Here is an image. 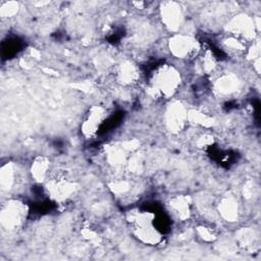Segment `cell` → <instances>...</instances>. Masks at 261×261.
<instances>
[{
	"label": "cell",
	"mask_w": 261,
	"mask_h": 261,
	"mask_svg": "<svg viewBox=\"0 0 261 261\" xmlns=\"http://www.w3.org/2000/svg\"><path fill=\"white\" fill-rule=\"evenodd\" d=\"M221 213L227 219L231 220L236 218L238 213V207L236 205V202H233L231 199L224 200L221 203Z\"/></svg>",
	"instance_id": "5bb4252c"
},
{
	"label": "cell",
	"mask_w": 261,
	"mask_h": 261,
	"mask_svg": "<svg viewBox=\"0 0 261 261\" xmlns=\"http://www.w3.org/2000/svg\"><path fill=\"white\" fill-rule=\"evenodd\" d=\"M221 46L223 48L222 50L231 56L241 55L245 51V44L243 43V40L236 37H228L223 39Z\"/></svg>",
	"instance_id": "30bf717a"
},
{
	"label": "cell",
	"mask_w": 261,
	"mask_h": 261,
	"mask_svg": "<svg viewBox=\"0 0 261 261\" xmlns=\"http://www.w3.org/2000/svg\"><path fill=\"white\" fill-rule=\"evenodd\" d=\"M14 170L11 165H6L2 167L1 170V187L3 190H9L15 182Z\"/></svg>",
	"instance_id": "4fadbf2b"
},
{
	"label": "cell",
	"mask_w": 261,
	"mask_h": 261,
	"mask_svg": "<svg viewBox=\"0 0 261 261\" xmlns=\"http://www.w3.org/2000/svg\"><path fill=\"white\" fill-rule=\"evenodd\" d=\"M169 49L172 55L177 58H190L200 50L197 40L190 36L176 35L169 41Z\"/></svg>",
	"instance_id": "3957f363"
},
{
	"label": "cell",
	"mask_w": 261,
	"mask_h": 261,
	"mask_svg": "<svg viewBox=\"0 0 261 261\" xmlns=\"http://www.w3.org/2000/svg\"><path fill=\"white\" fill-rule=\"evenodd\" d=\"M188 119V113L182 105L174 103L170 105L166 111V124L170 130L178 132Z\"/></svg>",
	"instance_id": "8992f818"
},
{
	"label": "cell",
	"mask_w": 261,
	"mask_h": 261,
	"mask_svg": "<svg viewBox=\"0 0 261 261\" xmlns=\"http://www.w3.org/2000/svg\"><path fill=\"white\" fill-rule=\"evenodd\" d=\"M16 10H17V5L13 2H9V3H6L4 6H2L1 14L3 16H8L13 14Z\"/></svg>",
	"instance_id": "9a60e30c"
},
{
	"label": "cell",
	"mask_w": 261,
	"mask_h": 261,
	"mask_svg": "<svg viewBox=\"0 0 261 261\" xmlns=\"http://www.w3.org/2000/svg\"><path fill=\"white\" fill-rule=\"evenodd\" d=\"M49 170V161L45 157H38L32 164L31 173L35 180L41 182L45 180Z\"/></svg>",
	"instance_id": "9c48e42d"
},
{
	"label": "cell",
	"mask_w": 261,
	"mask_h": 261,
	"mask_svg": "<svg viewBox=\"0 0 261 261\" xmlns=\"http://www.w3.org/2000/svg\"><path fill=\"white\" fill-rule=\"evenodd\" d=\"M138 77V70L130 62L122 63L117 70V79L123 84H132Z\"/></svg>",
	"instance_id": "8fae6325"
},
{
	"label": "cell",
	"mask_w": 261,
	"mask_h": 261,
	"mask_svg": "<svg viewBox=\"0 0 261 261\" xmlns=\"http://www.w3.org/2000/svg\"><path fill=\"white\" fill-rule=\"evenodd\" d=\"M215 88L219 94L229 95L236 92V90L239 88V81L234 75L226 74L218 79V81L215 83Z\"/></svg>",
	"instance_id": "ba28073f"
},
{
	"label": "cell",
	"mask_w": 261,
	"mask_h": 261,
	"mask_svg": "<svg viewBox=\"0 0 261 261\" xmlns=\"http://www.w3.org/2000/svg\"><path fill=\"white\" fill-rule=\"evenodd\" d=\"M132 219H133L132 223H133L134 233L138 239L150 245H155L160 241L161 236L153 224V219H154L153 214L149 212H146V213L142 212V213L136 214Z\"/></svg>",
	"instance_id": "7a4b0ae2"
},
{
	"label": "cell",
	"mask_w": 261,
	"mask_h": 261,
	"mask_svg": "<svg viewBox=\"0 0 261 261\" xmlns=\"http://www.w3.org/2000/svg\"><path fill=\"white\" fill-rule=\"evenodd\" d=\"M25 210L21 203L16 201L7 202L2 208L1 223L6 229H14L17 227L24 217Z\"/></svg>",
	"instance_id": "277c9868"
},
{
	"label": "cell",
	"mask_w": 261,
	"mask_h": 261,
	"mask_svg": "<svg viewBox=\"0 0 261 261\" xmlns=\"http://www.w3.org/2000/svg\"><path fill=\"white\" fill-rule=\"evenodd\" d=\"M180 85V74L171 65L162 64L153 72L150 87L158 96H172Z\"/></svg>",
	"instance_id": "6da1fadb"
},
{
	"label": "cell",
	"mask_w": 261,
	"mask_h": 261,
	"mask_svg": "<svg viewBox=\"0 0 261 261\" xmlns=\"http://www.w3.org/2000/svg\"><path fill=\"white\" fill-rule=\"evenodd\" d=\"M106 117L105 109L101 106H93L89 109L84 122L82 124V132L85 137L90 138L94 136L99 129L100 125Z\"/></svg>",
	"instance_id": "5b68a950"
},
{
	"label": "cell",
	"mask_w": 261,
	"mask_h": 261,
	"mask_svg": "<svg viewBox=\"0 0 261 261\" xmlns=\"http://www.w3.org/2000/svg\"><path fill=\"white\" fill-rule=\"evenodd\" d=\"M169 206L172 209L173 213L176 214L180 219H186L189 217V203L185 197L173 198L172 200H170Z\"/></svg>",
	"instance_id": "7c38bea8"
},
{
	"label": "cell",
	"mask_w": 261,
	"mask_h": 261,
	"mask_svg": "<svg viewBox=\"0 0 261 261\" xmlns=\"http://www.w3.org/2000/svg\"><path fill=\"white\" fill-rule=\"evenodd\" d=\"M162 17L169 29L175 30L181 24L182 12L178 5L175 3H169L168 6L162 9Z\"/></svg>",
	"instance_id": "52a82bcc"
}]
</instances>
